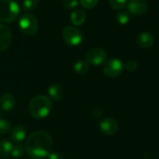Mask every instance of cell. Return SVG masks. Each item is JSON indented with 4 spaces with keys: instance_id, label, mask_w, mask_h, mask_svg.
Listing matches in <instances>:
<instances>
[{
    "instance_id": "cell-12",
    "label": "cell",
    "mask_w": 159,
    "mask_h": 159,
    "mask_svg": "<svg viewBox=\"0 0 159 159\" xmlns=\"http://www.w3.org/2000/svg\"><path fill=\"white\" fill-rule=\"evenodd\" d=\"M16 105L15 98L11 94H4L0 97V108L4 111H11Z\"/></svg>"
},
{
    "instance_id": "cell-23",
    "label": "cell",
    "mask_w": 159,
    "mask_h": 159,
    "mask_svg": "<svg viewBox=\"0 0 159 159\" xmlns=\"http://www.w3.org/2000/svg\"><path fill=\"white\" fill-rule=\"evenodd\" d=\"M98 0H81V5L87 10L93 9L98 5Z\"/></svg>"
},
{
    "instance_id": "cell-5",
    "label": "cell",
    "mask_w": 159,
    "mask_h": 159,
    "mask_svg": "<svg viewBox=\"0 0 159 159\" xmlns=\"http://www.w3.org/2000/svg\"><path fill=\"white\" fill-rule=\"evenodd\" d=\"M62 37L66 44L72 47L80 45L84 39V35L82 31L75 26L65 27L62 33Z\"/></svg>"
},
{
    "instance_id": "cell-3",
    "label": "cell",
    "mask_w": 159,
    "mask_h": 159,
    "mask_svg": "<svg viewBox=\"0 0 159 159\" xmlns=\"http://www.w3.org/2000/svg\"><path fill=\"white\" fill-rule=\"evenodd\" d=\"M20 7L14 0H0V21L11 24L17 20Z\"/></svg>"
},
{
    "instance_id": "cell-26",
    "label": "cell",
    "mask_w": 159,
    "mask_h": 159,
    "mask_svg": "<svg viewBox=\"0 0 159 159\" xmlns=\"http://www.w3.org/2000/svg\"><path fill=\"white\" fill-rule=\"evenodd\" d=\"M102 114H103L102 111H101L100 109H98V108H95V109H93L92 111H91V115H92L94 118H96V119L100 118V117L102 116Z\"/></svg>"
},
{
    "instance_id": "cell-14",
    "label": "cell",
    "mask_w": 159,
    "mask_h": 159,
    "mask_svg": "<svg viewBox=\"0 0 159 159\" xmlns=\"http://www.w3.org/2000/svg\"><path fill=\"white\" fill-rule=\"evenodd\" d=\"M48 94L50 96V99L53 101H59L62 99L63 95H64V89L63 86L58 84H52L49 89H48Z\"/></svg>"
},
{
    "instance_id": "cell-27",
    "label": "cell",
    "mask_w": 159,
    "mask_h": 159,
    "mask_svg": "<svg viewBox=\"0 0 159 159\" xmlns=\"http://www.w3.org/2000/svg\"><path fill=\"white\" fill-rule=\"evenodd\" d=\"M47 159H65L64 156L59 152H50Z\"/></svg>"
},
{
    "instance_id": "cell-22",
    "label": "cell",
    "mask_w": 159,
    "mask_h": 159,
    "mask_svg": "<svg viewBox=\"0 0 159 159\" xmlns=\"http://www.w3.org/2000/svg\"><path fill=\"white\" fill-rule=\"evenodd\" d=\"M11 125L8 120L0 118V134L8 133L11 130Z\"/></svg>"
},
{
    "instance_id": "cell-1",
    "label": "cell",
    "mask_w": 159,
    "mask_h": 159,
    "mask_svg": "<svg viewBox=\"0 0 159 159\" xmlns=\"http://www.w3.org/2000/svg\"><path fill=\"white\" fill-rule=\"evenodd\" d=\"M52 138L46 131H36L27 137L25 143V150L33 159L47 157L52 148Z\"/></svg>"
},
{
    "instance_id": "cell-7",
    "label": "cell",
    "mask_w": 159,
    "mask_h": 159,
    "mask_svg": "<svg viewBox=\"0 0 159 159\" xmlns=\"http://www.w3.org/2000/svg\"><path fill=\"white\" fill-rule=\"evenodd\" d=\"M107 59V52L105 50L99 47H96L88 51L86 53V61L88 64L94 66H99L106 62Z\"/></svg>"
},
{
    "instance_id": "cell-11",
    "label": "cell",
    "mask_w": 159,
    "mask_h": 159,
    "mask_svg": "<svg viewBox=\"0 0 159 159\" xmlns=\"http://www.w3.org/2000/svg\"><path fill=\"white\" fill-rule=\"evenodd\" d=\"M154 42V38L150 32H141L138 35L136 39L137 45L141 49H148L152 46Z\"/></svg>"
},
{
    "instance_id": "cell-20",
    "label": "cell",
    "mask_w": 159,
    "mask_h": 159,
    "mask_svg": "<svg viewBox=\"0 0 159 159\" xmlns=\"http://www.w3.org/2000/svg\"><path fill=\"white\" fill-rule=\"evenodd\" d=\"M116 22L119 24V25H126L128 22H129V19H130V15L127 11H119L117 14H116Z\"/></svg>"
},
{
    "instance_id": "cell-28",
    "label": "cell",
    "mask_w": 159,
    "mask_h": 159,
    "mask_svg": "<svg viewBox=\"0 0 159 159\" xmlns=\"http://www.w3.org/2000/svg\"><path fill=\"white\" fill-rule=\"evenodd\" d=\"M1 116H2V113H1V111H0V118H1Z\"/></svg>"
},
{
    "instance_id": "cell-19",
    "label": "cell",
    "mask_w": 159,
    "mask_h": 159,
    "mask_svg": "<svg viewBox=\"0 0 159 159\" xmlns=\"http://www.w3.org/2000/svg\"><path fill=\"white\" fill-rule=\"evenodd\" d=\"M39 0H24L23 1V9L26 12L33 11L39 5Z\"/></svg>"
},
{
    "instance_id": "cell-24",
    "label": "cell",
    "mask_w": 159,
    "mask_h": 159,
    "mask_svg": "<svg viewBox=\"0 0 159 159\" xmlns=\"http://www.w3.org/2000/svg\"><path fill=\"white\" fill-rule=\"evenodd\" d=\"M125 67L127 71L129 72H135L138 70L139 68V64L134 61V60H131V61H128L125 65Z\"/></svg>"
},
{
    "instance_id": "cell-25",
    "label": "cell",
    "mask_w": 159,
    "mask_h": 159,
    "mask_svg": "<svg viewBox=\"0 0 159 159\" xmlns=\"http://www.w3.org/2000/svg\"><path fill=\"white\" fill-rule=\"evenodd\" d=\"M79 1L78 0H64L63 5L66 8V9H74L78 6Z\"/></svg>"
},
{
    "instance_id": "cell-13",
    "label": "cell",
    "mask_w": 159,
    "mask_h": 159,
    "mask_svg": "<svg viewBox=\"0 0 159 159\" xmlns=\"http://www.w3.org/2000/svg\"><path fill=\"white\" fill-rule=\"evenodd\" d=\"M11 138L16 143L23 142L26 138V129L22 125H15L11 131Z\"/></svg>"
},
{
    "instance_id": "cell-2",
    "label": "cell",
    "mask_w": 159,
    "mask_h": 159,
    "mask_svg": "<svg viewBox=\"0 0 159 159\" xmlns=\"http://www.w3.org/2000/svg\"><path fill=\"white\" fill-rule=\"evenodd\" d=\"M52 110V102L50 98L39 95L35 96L29 101L28 111L30 115L37 120H41L46 118Z\"/></svg>"
},
{
    "instance_id": "cell-6",
    "label": "cell",
    "mask_w": 159,
    "mask_h": 159,
    "mask_svg": "<svg viewBox=\"0 0 159 159\" xmlns=\"http://www.w3.org/2000/svg\"><path fill=\"white\" fill-rule=\"evenodd\" d=\"M125 68L124 63L117 58H111L105 62L103 66V73L109 78H116L120 76Z\"/></svg>"
},
{
    "instance_id": "cell-10",
    "label": "cell",
    "mask_w": 159,
    "mask_h": 159,
    "mask_svg": "<svg viewBox=\"0 0 159 159\" xmlns=\"http://www.w3.org/2000/svg\"><path fill=\"white\" fill-rule=\"evenodd\" d=\"M99 128L103 134L107 136H111L118 131V123L114 119L107 117L100 121Z\"/></svg>"
},
{
    "instance_id": "cell-4",
    "label": "cell",
    "mask_w": 159,
    "mask_h": 159,
    "mask_svg": "<svg viewBox=\"0 0 159 159\" xmlns=\"http://www.w3.org/2000/svg\"><path fill=\"white\" fill-rule=\"evenodd\" d=\"M19 28L24 35L33 36L38 32L39 22L34 15L25 13L22 15L19 20Z\"/></svg>"
},
{
    "instance_id": "cell-29",
    "label": "cell",
    "mask_w": 159,
    "mask_h": 159,
    "mask_svg": "<svg viewBox=\"0 0 159 159\" xmlns=\"http://www.w3.org/2000/svg\"><path fill=\"white\" fill-rule=\"evenodd\" d=\"M14 1H16V0H14Z\"/></svg>"
},
{
    "instance_id": "cell-9",
    "label": "cell",
    "mask_w": 159,
    "mask_h": 159,
    "mask_svg": "<svg viewBox=\"0 0 159 159\" xmlns=\"http://www.w3.org/2000/svg\"><path fill=\"white\" fill-rule=\"evenodd\" d=\"M12 34L11 29L0 23V52H5L11 43Z\"/></svg>"
},
{
    "instance_id": "cell-17",
    "label": "cell",
    "mask_w": 159,
    "mask_h": 159,
    "mask_svg": "<svg viewBox=\"0 0 159 159\" xmlns=\"http://www.w3.org/2000/svg\"><path fill=\"white\" fill-rule=\"evenodd\" d=\"M89 69V64L85 60H79L74 64V71L78 75H84Z\"/></svg>"
},
{
    "instance_id": "cell-21",
    "label": "cell",
    "mask_w": 159,
    "mask_h": 159,
    "mask_svg": "<svg viewBox=\"0 0 159 159\" xmlns=\"http://www.w3.org/2000/svg\"><path fill=\"white\" fill-rule=\"evenodd\" d=\"M109 4L111 9L121 11L126 7L127 0H109Z\"/></svg>"
},
{
    "instance_id": "cell-8",
    "label": "cell",
    "mask_w": 159,
    "mask_h": 159,
    "mask_svg": "<svg viewBox=\"0 0 159 159\" xmlns=\"http://www.w3.org/2000/svg\"><path fill=\"white\" fill-rule=\"evenodd\" d=\"M127 12L135 16H141L148 11V2L146 0H129L126 4Z\"/></svg>"
},
{
    "instance_id": "cell-18",
    "label": "cell",
    "mask_w": 159,
    "mask_h": 159,
    "mask_svg": "<svg viewBox=\"0 0 159 159\" xmlns=\"http://www.w3.org/2000/svg\"><path fill=\"white\" fill-rule=\"evenodd\" d=\"M25 150V147L21 143H15L12 145V149L11 152V155L14 158H20L24 155Z\"/></svg>"
},
{
    "instance_id": "cell-16",
    "label": "cell",
    "mask_w": 159,
    "mask_h": 159,
    "mask_svg": "<svg viewBox=\"0 0 159 159\" xmlns=\"http://www.w3.org/2000/svg\"><path fill=\"white\" fill-rule=\"evenodd\" d=\"M12 142L8 139H1L0 140V156L1 157H8L11 155V152L12 149Z\"/></svg>"
},
{
    "instance_id": "cell-15",
    "label": "cell",
    "mask_w": 159,
    "mask_h": 159,
    "mask_svg": "<svg viewBox=\"0 0 159 159\" xmlns=\"http://www.w3.org/2000/svg\"><path fill=\"white\" fill-rule=\"evenodd\" d=\"M85 19H86V14L84 11L81 9L74 10L70 14V21L75 26L82 25L85 22Z\"/></svg>"
}]
</instances>
